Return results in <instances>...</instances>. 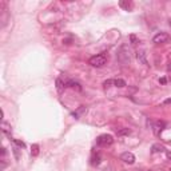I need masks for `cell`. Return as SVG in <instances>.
I'll return each instance as SVG.
<instances>
[{
  "label": "cell",
  "mask_w": 171,
  "mask_h": 171,
  "mask_svg": "<svg viewBox=\"0 0 171 171\" xmlns=\"http://www.w3.org/2000/svg\"><path fill=\"white\" fill-rule=\"evenodd\" d=\"M108 60V55L106 52H102V53H98V55H94V56L90 57L88 63L91 64L92 67H103L107 63Z\"/></svg>",
  "instance_id": "obj_1"
},
{
  "label": "cell",
  "mask_w": 171,
  "mask_h": 171,
  "mask_svg": "<svg viewBox=\"0 0 171 171\" xmlns=\"http://www.w3.org/2000/svg\"><path fill=\"white\" fill-rule=\"evenodd\" d=\"M116 57H118V60L120 61L122 64H128V63L131 61V52H130L127 46H122V47H120Z\"/></svg>",
  "instance_id": "obj_2"
},
{
  "label": "cell",
  "mask_w": 171,
  "mask_h": 171,
  "mask_svg": "<svg viewBox=\"0 0 171 171\" xmlns=\"http://www.w3.org/2000/svg\"><path fill=\"white\" fill-rule=\"evenodd\" d=\"M114 143V138L108 134H103V135L98 136L96 138V145L102 146V147H107V146H111Z\"/></svg>",
  "instance_id": "obj_3"
},
{
  "label": "cell",
  "mask_w": 171,
  "mask_h": 171,
  "mask_svg": "<svg viewBox=\"0 0 171 171\" xmlns=\"http://www.w3.org/2000/svg\"><path fill=\"white\" fill-rule=\"evenodd\" d=\"M167 40H168V34H166V32H159V34H156V35L153 38V43L160 44V43H166Z\"/></svg>",
  "instance_id": "obj_4"
},
{
  "label": "cell",
  "mask_w": 171,
  "mask_h": 171,
  "mask_svg": "<svg viewBox=\"0 0 171 171\" xmlns=\"http://www.w3.org/2000/svg\"><path fill=\"white\" fill-rule=\"evenodd\" d=\"M120 159H122L124 163H128V164H134L135 163V155L132 153H123L120 155Z\"/></svg>",
  "instance_id": "obj_5"
},
{
  "label": "cell",
  "mask_w": 171,
  "mask_h": 171,
  "mask_svg": "<svg viewBox=\"0 0 171 171\" xmlns=\"http://www.w3.org/2000/svg\"><path fill=\"white\" fill-rule=\"evenodd\" d=\"M136 59H138L139 63L145 64V66L149 64V61H147V53H146V51H143V50H141V51L136 52Z\"/></svg>",
  "instance_id": "obj_6"
},
{
  "label": "cell",
  "mask_w": 171,
  "mask_h": 171,
  "mask_svg": "<svg viewBox=\"0 0 171 171\" xmlns=\"http://www.w3.org/2000/svg\"><path fill=\"white\" fill-rule=\"evenodd\" d=\"M163 127H164V122H155V124H154V132H155V135H159V132L163 130Z\"/></svg>",
  "instance_id": "obj_7"
},
{
  "label": "cell",
  "mask_w": 171,
  "mask_h": 171,
  "mask_svg": "<svg viewBox=\"0 0 171 171\" xmlns=\"http://www.w3.org/2000/svg\"><path fill=\"white\" fill-rule=\"evenodd\" d=\"M1 131H3V134L4 135H8V136H11V124H8L7 122H3L1 123Z\"/></svg>",
  "instance_id": "obj_8"
},
{
  "label": "cell",
  "mask_w": 171,
  "mask_h": 171,
  "mask_svg": "<svg viewBox=\"0 0 171 171\" xmlns=\"http://www.w3.org/2000/svg\"><path fill=\"white\" fill-rule=\"evenodd\" d=\"M67 87V80H63L61 78H57L56 79V88L57 91H63V88Z\"/></svg>",
  "instance_id": "obj_9"
},
{
  "label": "cell",
  "mask_w": 171,
  "mask_h": 171,
  "mask_svg": "<svg viewBox=\"0 0 171 171\" xmlns=\"http://www.w3.org/2000/svg\"><path fill=\"white\" fill-rule=\"evenodd\" d=\"M151 151H153V154H156V153H163L164 151V147H163L162 145H153V147H151Z\"/></svg>",
  "instance_id": "obj_10"
},
{
  "label": "cell",
  "mask_w": 171,
  "mask_h": 171,
  "mask_svg": "<svg viewBox=\"0 0 171 171\" xmlns=\"http://www.w3.org/2000/svg\"><path fill=\"white\" fill-rule=\"evenodd\" d=\"M119 5H120L122 8H124L126 11H128V9L132 8V3H131V1H120V3H119Z\"/></svg>",
  "instance_id": "obj_11"
},
{
  "label": "cell",
  "mask_w": 171,
  "mask_h": 171,
  "mask_svg": "<svg viewBox=\"0 0 171 171\" xmlns=\"http://www.w3.org/2000/svg\"><path fill=\"white\" fill-rule=\"evenodd\" d=\"M100 163V155H92V158H91V164L92 166H98Z\"/></svg>",
  "instance_id": "obj_12"
},
{
  "label": "cell",
  "mask_w": 171,
  "mask_h": 171,
  "mask_svg": "<svg viewBox=\"0 0 171 171\" xmlns=\"http://www.w3.org/2000/svg\"><path fill=\"white\" fill-rule=\"evenodd\" d=\"M114 86L115 87H126V86H127V84H126V82H124V80L123 79H114Z\"/></svg>",
  "instance_id": "obj_13"
},
{
  "label": "cell",
  "mask_w": 171,
  "mask_h": 171,
  "mask_svg": "<svg viewBox=\"0 0 171 171\" xmlns=\"http://www.w3.org/2000/svg\"><path fill=\"white\" fill-rule=\"evenodd\" d=\"M31 155L32 156H38L39 155V145H32V147H31Z\"/></svg>",
  "instance_id": "obj_14"
},
{
  "label": "cell",
  "mask_w": 171,
  "mask_h": 171,
  "mask_svg": "<svg viewBox=\"0 0 171 171\" xmlns=\"http://www.w3.org/2000/svg\"><path fill=\"white\" fill-rule=\"evenodd\" d=\"M12 142H13V143H15L16 146H18V147H20V149H24V147H26L24 142H22V141H18V139H12Z\"/></svg>",
  "instance_id": "obj_15"
},
{
  "label": "cell",
  "mask_w": 171,
  "mask_h": 171,
  "mask_svg": "<svg viewBox=\"0 0 171 171\" xmlns=\"http://www.w3.org/2000/svg\"><path fill=\"white\" fill-rule=\"evenodd\" d=\"M130 130H128V128H123V130H119L118 131V135L119 136H122V135H128V134H130Z\"/></svg>",
  "instance_id": "obj_16"
},
{
  "label": "cell",
  "mask_w": 171,
  "mask_h": 171,
  "mask_svg": "<svg viewBox=\"0 0 171 171\" xmlns=\"http://www.w3.org/2000/svg\"><path fill=\"white\" fill-rule=\"evenodd\" d=\"M84 111H86V107H80V108H79V110H78V111H76V112H74V114H72V115H74V116H75V118H76V119H78V116H79V115H80V114H83V112H84Z\"/></svg>",
  "instance_id": "obj_17"
},
{
  "label": "cell",
  "mask_w": 171,
  "mask_h": 171,
  "mask_svg": "<svg viewBox=\"0 0 171 171\" xmlns=\"http://www.w3.org/2000/svg\"><path fill=\"white\" fill-rule=\"evenodd\" d=\"M111 84H114V79H108V80H106L104 83H103V86H104V87L107 88V87H110Z\"/></svg>",
  "instance_id": "obj_18"
},
{
  "label": "cell",
  "mask_w": 171,
  "mask_h": 171,
  "mask_svg": "<svg viewBox=\"0 0 171 171\" xmlns=\"http://www.w3.org/2000/svg\"><path fill=\"white\" fill-rule=\"evenodd\" d=\"M13 154H15V156H16V159H19V149H13Z\"/></svg>",
  "instance_id": "obj_19"
},
{
  "label": "cell",
  "mask_w": 171,
  "mask_h": 171,
  "mask_svg": "<svg viewBox=\"0 0 171 171\" xmlns=\"http://www.w3.org/2000/svg\"><path fill=\"white\" fill-rule=\"evenodd\" d=\"M164 104H171V98H168V99L164 100Z\"/></svg>",
  "instance_id": "obj_20"
},
{
  "label": "cell",
  "mask_w": 171,
  "mask_h": 171,
  "mask_svg": "<svg viewBox=\"0 0 171 171\" xmlns=\"http://www.w3.org/2000/svg\"><path fill=\"white\" fill-rule=\"evenodd\" d=\"M159 82H160V83H162V84H164V83H166V82H167V79H166V78H162V79L159 80Z\"/></svg>",
  "instance_id": "obj_21"
},
{
  "label": "cell",
  "mask_w": 171,
  "mask_h": 171,
  "mask_svg": "<svg viewBox=\"0 0 171 171\" xmlns=\"http://www.w3.org/2000/svg\"><path fill=\"white\" fill-rule=\"evenodd\" d=\"M167 71H168V72H171V63L167 66Z\"/></svg>",
  "instance_id": "obj_22"
},
{
  "label": "cell",
  "mask_w": 171,
  "mask_h": 171,
  "mask_svg": "<svg viewBox=\"0 0 171 171\" xmlns=\"http://www.w3.org/2000/svg\"><path fill=\"white\" fill-rule=\"evenodd\" d=\"M167 156H168V158L171 159V153H167Z\"/></svg>",
  "instance_id": "obj_23"
},
{
  "label": "cell",
  "mask_w": 171,
  "mask_h": 171,
  "mask_svg": "<svg viewBox=\"0 0 171 171\" xmlns=\"http://www.w3.org/2000/svg\"><path fill=\"white\" fill-rule=\"evenodd\" d=\"M168 22H170V26H171V19H170V20H168Z\"/></svg>",
  "instance_id": "obj_24"
},
{
  "label": "cell",
  "mask_w": 171,
  "mask_h": 171,
  "mask_svg": "<svg viewBox=\"0 0 171 171\" xmlns=\"http://www.w3.org/2000/svg\"><path fill=\"white\" fill-rule=\"evenodd\" d=\"M160 171H163V170H160Z\"/></svg>",
  "instance_id": "obj_25"
},
{
  "label": "cell",
  "mask_w": 171,
  "mask_h": 171,
  "mask_svg": "<svg viewBox=\"0 0 171 171\" xmlns=\"http://www.w3.org/2000/svg\"><path fill=\"white\" fill-rule=\"evenodd\" d=\"M170 171H171V168H170Z\"/></svg>",
  "instance_id": "obj_26"
}]
</instances>
